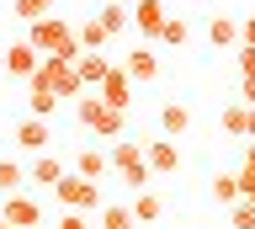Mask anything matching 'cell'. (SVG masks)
Instances as JSON below:
<instances>
[{
  "label": "cell",
  "mask_w": 255,
  "mask_h": 229,
  "mask_svg": "<svg viewBox=\"0 0 255 229\" xmlns=\"http://www.w3.org/2000/svg\"><path fill=\"white\" fill-rule=\"evenodd\" d=\"M239 43H245V48H255V16L239 21Z\"/></svg>",
  "instance_id": "obj_33"
},
{
  "label": "cell",
  "mask_w": 255,
  "mask_h": 229,
  "mask_svg": "<svg viewBox=\"0 0 255 229\" xmlns=\"http://www.w3.org/2000/svg\"><path fill=\"white\" fill-rule=\"evenodd\" d=\"M234 176H239V197H250V203H255V165H239Z\"/></svg>",
  "instance_id": "obj_29"
},
{
  "label": "cell",
  "mask_w": 255,
  "mask_h": 229,
  "mask_svg": "<svg viewBox=\"0 0 255 229\" xmlns=\"http://www.w3.org/2000/svg\"><path fill=\"white\" fill-rule=\"evenodd\" d=\"M27 112L32 117H53V112H59V96H53L43 80H27Z\"/></svg>",
  "instance_id": "obj_18"
},
{
  "label": "cell",
  "mask_w": 255,
  "mask_h": 229,
  "mask_svg": "<svg viewBox=\"0 0 255 229\" xmlns=\"http://www.w3.org/2000/svg\"><path fill=\"white\" fill-rule=\"evenodd\" d=\"M75 43H80V53H101V48L112 43V37H107V27H101L96 16H85V21L75 27Z\"/></svg>",
  "instance_id": "obj_17"
},
{
  "label": "cell",
  "mask_w": 255,
  "mask_h": 229,
  "mask_svg": "<svg viewBox=\"0 0 255 229\" xmlns=\"http://www.w3.org/2000/svg\"><path fill=\"white\" fill-rule=\"evenodd\" d=\"M207 43L213 48H239V21L234 16H207Z\"/></svg>",
  "instance_id": "obj_16"
},
{
  "label": "cell",
  "mask_w": 255,
  "mask_h": 229,
  "mask_svg": "<svg viewBox=\"0 0 255 229\" xmlns=\"http://www.w3.org/2000/svg\"><path fill=\"white\" fill-rule=\"evenodd\" d=\"M112 64H117V59H107V53H80L75 59V75H80V85H85V91H101V80H107L112 75Z\"/></svg>",
  "instance_id": "obj_11"
},
{
  "label": "cell",
  "mask_w": 255,
  "mask_h": 229,
  "mask_svg": "<svg viewBox=\"0 0 255 229\" xmlns=\"http://www.w3.org/2000/svg\"><path fill=\"white\" fill-rule=\"evenodd\" d=\"M128 213H133V224H154L159 213H165V203H159V192H149V187H143V192L133 197V208H128Z\"/></svg>",
  "instance_id": "obj_21"
},
{
  "label": "cell",
  "mask_w": 255,
  "mask_h": 229,
  "mask_svg": "<svg viewBox=\"0 0 255 229\" xmlns=\"http://www.w3.org/2000/svg\"><path fill=\"white\" fill-rule=\"evenodd\" d=\"M27 187V165L21 160H0V192L11 197V192H21Z\"/></svg>",
  "instance_id": "obj_23"
},
{
  "label": "cell",
  "mask_w": 255,
  "mask_h": 229,
  "mask_svg": "<svg viewBox=\"0 0 255 229\" xmlns=\"http://www.w3.org/2000/svg\"><path fill=\"white\" fill-rule=\"evenodd\" d=\"M11 11L21 21H43V16H53V0H11Z\"/></svg>",
  "instance_id": "obj_26"
},
{
  "label": "cell",
  "mask_w": 255,
  "mask_h": 229,
  "mask_svg": "<svg viewBox=\"0 0 255 229\" xmlns=\"http://www.w3.org/2000/svg\"><path fill=\"white\" fill-rule=\"evenodd\" d=\"M37 64H43V53L32 48L27 37H16L11 48L0 53V69H5V75H16V80H32V69H37Z\"/></svg>",
  "instance_id": "obj_7"
},
{
  "label": "cell",
  "mask_w": 255,
  "mask_h": 229,
  "mask_svg": "<svg viewBox=\"0 0 255 229\" xmlns=\"http://www.w3.org/2000/svg\"><path fill=\"white\" fill-rule=\"evenodd\" d=\"M143 160H149V171H175L181 165V149L170 139H159V144H143Z\"/></svg>",
  "instance_id": "obj_20"
},
{
  "label": "cell",
  "mask_w": 255,
  "mask_h": 229,
  "mask_svg": "<svg viewBox=\"0 0 255 229\" xmlns=\"http://www.w3.org/2000/svg\"><path fill=\"white\" fill-rule=\"evenodd\" d=\"M75 117H80V128H85V133H96V139H107V144H117V139H123V117H128V112L107 107L101 96H85V101L75 107Z\"/></svg>",
  "instance_id": "obj_2"
},
{
  "label": "cell",
  "mask_w": 255,
  "mask_h": 229,
  "mask_svg": "<svg viewBox=\"0 0 255 229\" xmlns=\"http://www.w3.org/2000/svg\"><path fill=\"white\" fill-rule=\"evenodd\" d=\"M186 37H191V27L181 16H170L165 27H159V43H165V48H186Z\"/></svg>",
  "instance_id": "obj_27"
},
{
  "label": "cell",
  "mask_w": 255,
  "mask_h": 229,
  "mask_svg": "<svg viewBox=\"0 0 255 229\" xmlns=\"http://www.w3.org/2000/svg\"><path fill=\"white\" fill-rule=\"evenodd\" d=\"M213 203H239V176L234 171H218L213 176Z\"/></svg>",
  "instance_id": "obj_24"
},
{
  "label": "cell",
  "mask_w": 255,
  "mask_h": 229,
  "mask_svg": "<svg viewBox=\"0 0 255 229\" xmlns=\"http://www.w3.org/2000/svg\"><path fill=\"white\" fill-rule=\"evenodd\" d=\"M159 128H165V139H181V133L191 128V112L181 101H165V107H159Z\"/></svg>",
  "instance_id": "obj_19"
},
{
  "label": "cell",
  "mask_w": 255,
  "mask_h": 229,
  "mask_svg": "<svg viewBox=\"0 0 255 229\" xmlns=\"http://www.w3.org/2000/svg\"><path fill=\"white\" fill-rule=\"evenodd\" d=\"M245 139H255V107H250V133H245Z\"/></svg>",
  "instance_id": "obj_34"
},
{
  "label": "cell",
  "mask_w": 255,
  "mask_h": 229,
  "mask_svg": "<svg viewBox=\"0 0 255 229\" xmlns=\"http://www.w3.org/2000/svg\"><path fill=\"white\" fill-rule=\"evenodd\" d=\"M53 229H91V224H85V213H69V208H64V213H59V224H53Z\"/></svg>",
  "instance_id": "obj_31"
},
{
  "label": "cell",
  "mask_w": 255,
  "mask_h": 229,
  "mask_svg": "<svg viewBox=\"0 0 255 229\" xmlns=\"http://www.w3.org/2000/svg\"><path fill=\"white\" fill-rule=\"evenodd\" d=\"M96 96L107 101V107H117V112H128V101H133V75H128L123 64H112V75L101 80V91Z\"/></svg>",
  "instance_id": "obj_8"
},
{
  "label": "cell",
  "mask_w": 255,
  "mask_h": 229,
  "mask_svg": "<svg viewBox=\"0 0 255 229\" xmlns=\"http://www.w3.org/2000/svg\"><path fill=\"white\" fill-rule=\"evenodd\" d=\"M16 144L32 149V155H48V144H53V128H48V117H21V123H16Z\"/></svg>",
  "instance_id": "obj_10"
},
{
  "label": "cell",
  "mask_w": 255,
  "mask_h": 229,
  "mask_svg": "<svg viewBox=\"0 0 255 229\" xmlns=\"http://www.w3.org/2000/svg\"><path fill=\"white\" fill-rule=\"evenodd\" d=\"M239 101H245V107H255V75H239Z\"/></svg>",
  "instance_id": "obj_32"
},
{
  "label": "cell",
  "mask_w": 255,
  "mask_h": 229,
  "mask_svg": "<svg viewBox=\"0 0 255 229\" xmlns=\"http://www.w3.org/2000/svg\"><path fill=\"white\" fill-rule=\"evenodd\" d=\"M229 224H234V229H255V203H250V197L229 203Z\"/></svg>",
  "instance_id": "obj_28"
},
{
  "label": "cell",
  "mask_w": 255,
  "mask_h": 229,
  "mask_svg": "<svg viewBox=\"0 0 255 229\" xmlns=\"http://www.w3.org/2000/svg\"><path fill=\"white\" fill-rule=\"evenodd\" d=\"M107 171H112V160H107V149H101V144H85V149L75 155V176H85V181H101Z\"/></svg>",
  "instance_id": "obj_12"
},
{
  "label": "cell",
  "mask_w": 255,
  "mask_h": 229,
  "mask_svg": "<svg viewBox=\"0 0 255 229\" xmlns=\"http://www.w3.org/2000/svg\"><path fill=\"white\" fill-rule=\"evenodd\" d=\"M0 229H11V224H5V219H0Z\"/></svg>",
  "instance_id": "obj_36"
},
{
  "label": "cell",
  "mask_w": 255,
  "mask_h": 229,
  "mask_svg": "<svg viewBox=\"0 0 255 229\" xmlns=\"http://www.w3.org/2000/svg\"><path fill=\"white\" fill-rule=\"evenodd\" d=\"M0 219L11 229H43V203L27 192H11V197H0Z\"/></svg>",
  "instance_id": "obj_6"
},
{
  "label": "cell",
  "mask_w": 255,
  "mask_h": 229,
  "mask_svg": "<svg viewBox=\"0 0 255 229\" xmlns=\"http://www.w3.org/2000/svg\"><path fill=\"white\" fill-rule=\"evenodd\" d=\"M59 176H64V160H59V155H37V160L27 165V181H32V187H59Z\"/></svg>",
  "instance_id": "obj_15"
},
{
  "label": "cell",
  "mask_w": 255,
  "mask_h": 229,
  "mask_svg": "<svg viewBox=\"0 0 255 229\" xmlns=\"http://www.w3.org/2000/svg\"><path fill=\"white\" fill-rule=\"evenodd\" d=\"M117 64H123L133 80H154V75H159V53L154 48H133L128 59H117Z\"/></svg>",
  "instance_id": "obj_14"
},
{
  "label": "cell",
  "mask_w": 255,
  "mask_h": 229,
  "mask_svg": "<svg viewBox=\"0 0 255 229\" xmlns=\"http://www.w3.org/2000/svg\"><path fill=\"white\" fill-rule=\"evenodd\" d=\"M223 133H229V139H245V133H250V107H245V101L223 107Z\"/></svg>",
  "instance_id": "obj_22"
},
{
  "label": "cell",
  "mask_w": 255,
  "mask_h": 229,
  "mask_svg": "<svg viewBox=\"0 0 255 229\" xmlns=\"http://www.w3.org/2000/svg\"><path fill=\"white\" fill-rule=\"evenodd\" d=\"M107 160H112V171H117L128 187H138V192L149 187V176H154L149 160H143V144H123V139H117V144L107 149Z\"/></svg>",
  "instance_id": "obj_5"
},
{
  "label": "cell",
  "mask_w": 255,
  "mask_h": 229,
  "mask_svg": "<svg viewBox=\"0 0 255 229\" xmlns=\"http://www.w3.org/2000/svg\"><path fill=\"white\" fill-rule=\"evenodd\" d=\"M123 5H138V0H123Z\"/></svg>",
  "instance_id": "obj_35"
},
{
  "label": "cell",
  "mask_w": 255,
  "mask_h": 229,
  "mask_svg": "<svg viewBox=\"0 0 255 229\" xmlns=\"http://www.w3.org/2000/svg\"><path fill=\"white\" fill-rule=\"evenodd\" d=\"M165 21H170L165 0H138V5H133V32H143V37L159 43V27H165Z\"/></svg>",
  "instance_id": "obj_9"
},
{
  "label": "cell",
  "mask_w": 255,
  "mask_h": 229,
  "mask_svg": "<svg viewBox=\"0 0 255 229\" xmlns=\"http://www.w3.org/2000/svg\"><path fill=\"white\" fill-rule=\"evenodd\" d=\"M96 229H133V213H128V203H107Z\"/></svg>",
  "instance_id": "obj_25"
},
{
  "label": "cell",
  "mask_w": 255,
  "mask_h": 229,
  "mask_svg": "<svg viewBox=\"0 0 255 229\" xmlns=\"http://www.w3.org/2000/svg\"><path fill=\"white\" fill-rule=\"evenodd\" d=\"M96 21L107 27V37H123L128 27H133V5H123V0H107V5L96 11Z\"/></svg>",
  "instance_id": "obj_13"
},
{
  "label": "cell",
  "mask_w": 255,
  "mask_h": 229,
  "mask_svg": "<svg viewBox=\"0 0 255 229\" xmlns=\"http://www.w3.org/2000/svg\"><path fill=\"white\" fill-rule=\"evenodd\" d=\"M53 197H59V208H69V213H101V187L85 181V176H75V171H64V176H59Z\"/></svg>",
  "instance_id": "obj_3"
},
{
  "label": "cell",
  "mask_w": 255,
  "mask_h": 229,
  "mask_svg": "<svg viewBox=\"0 0 255 229\" xmlns=\"http://www.w3.org/2000/svg\"><path fill=\"white\" fill-rule=\"evenodd\" d=\"M234 64H239V75H255V48L239 43V48H234Z\"/></svg>",
  "instance_id": "obj_30"
},
{
  "label": "cell",
  "mask_w": 255,
  "mask_h": 229,
  "mask_svg": "<svg viewBox=\"0 0 255 229\" xmlns=\"http://www.w3.org/2000/svg\"><path fill=\"white\" fill-rule=\"evenodd\" d=\"M32 48L43 53V59H80V43H75V27L64 16H43V21H27V32H21Z\"/></svg>",
  "instance_id": "obj_1"
},
{
  "label": "cell",
  "mask_w": 255,
  "mask_h": 229,
  "mask_svg": "<svg viewBox=\"0 0 255 229\" xmlns=\"http://www.w3.org/2000/svg\"><path fill=\"white\" fill-rule=\"evenodd\" d=\"M32 80H43L48 91L59 101H75V96H85V85H80V75H75V59H43V64L32 69Z\"/></svg>",
  "instance_id": "obj_4"
}]
</instances>
